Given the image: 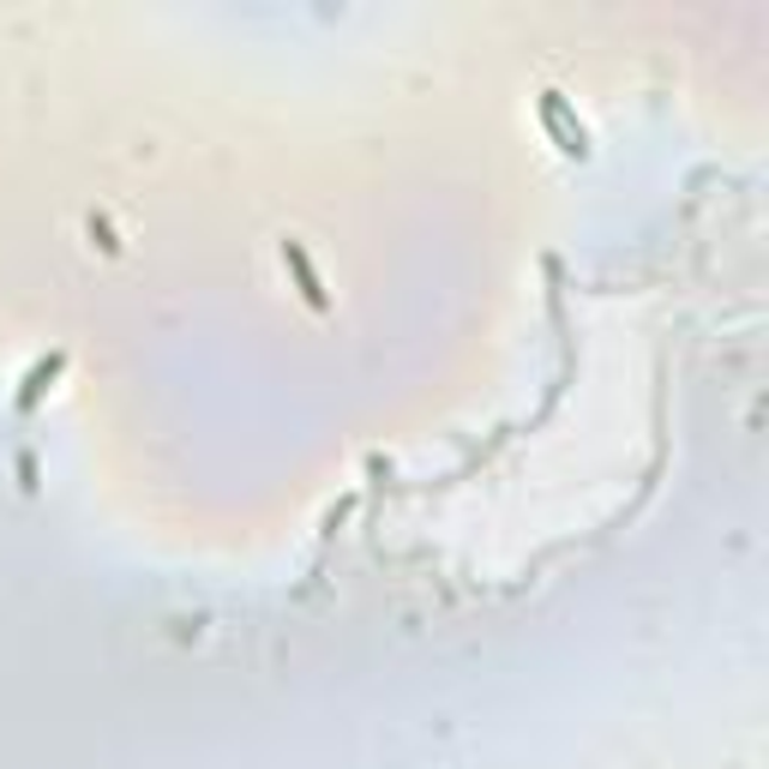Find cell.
<instances>
[{
  "mask_svg": "<svg viewBox=\"0 0 769 769\" xmlns=\"http://www.w3.org/2000/svg\"><path fill=\"white\" fill-rule=\"evenodd\" d=\"M54 373H61V354H49V361L37 367L31 379H24V391H19V409H37V397H42V384H49Z\"/></svg>",
  "mask_w": 769,
  "mask_h": 769,
  "instance_id": "obj_2",
  "label": "cell"
},
{
  "mask_svg": "<svg viewBox=\"0 0 769 769\" xmlns=\"http://www.w3.org/2000/svg\"><path fill=\"white\" fill-rule=\"evenodd\" d=\"M541 109H547V121H553V127H566V109H559V97H547ZM566 151H583V139H571V132H566Z\"/></svg>",
  "mask_w": 769,
  "mask_h": 769,
  "instance_id": "obj_3",
  "label": "cell"
},
{
  "mask_svg": "<svg viewBox=\"0 0 769 769\" xmlns=\"http://www.w3.org/2000/svg\"><path fill=\"white\" fill-rule=\"evenodd\" d=\"M283 264L294 271V283H301V301L307 307H324V289H319L313 264H307V253H301V241H283Z\"/></svg>",
  "mask_w": 769,
  "mask_h": 769,
  "instance_id": "obj_1",
  "label": "cell"
}]
</instances>
